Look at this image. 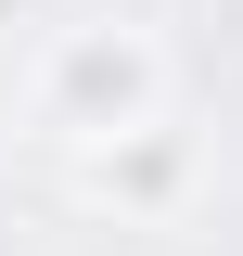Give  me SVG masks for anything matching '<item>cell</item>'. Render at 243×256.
<instances>
[{
    "label": "cell",
    "instance_id": "cell-1",
    "mask_svg": "<svg viewBox=\"0 0 243 256\" xmlns=\"http://www.w3.org/2000/svg\"><path fill=\"white\" fill-rule=\"evenodd\" d=\"M26 102H38L52 141L90 154V141H116V128H154V116H166V52H154L141 26H64V38H38Z\"/></svg>",
    "mask_w": 243,
    "mask_h": 256
},
{
    "label": "cell",
    "instance_id": "cell-2",
    "mask_svg": "<svg viewBox=\"0 0 243 256\" xmlns=\"http://www.w3.org/2000/svg\"><path fill=\"white\" fill-rule=\"evenodd\" d=\"M90 192L128 205V218H154V205L192 192V141H180L166 116H154V128H116V141H90Z\"/></svg>",
    "mask_w": 243,
    "mask_h": 256
},
{
    "label": "cell",
    "instance_id": "cell-3",
    "mask_svg": "<svg viewBox=\"0 0 243 256\" xmlns=\"http://www.w3.org/2000/svg\"><path fill=\"white\" fill-rule=\"evenodd\" d=\"M26 13H38V0H0V26H26Z\"/></svg>",
    "mask_w": 243,
    "mask_h": 256
}]
</instances>
